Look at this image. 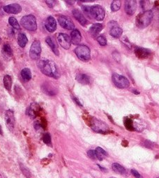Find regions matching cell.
<instances>
[{
    "instance_id": "1",
    "label": "cell",
    "mask_w": 159,
    "mask_h": 178,
    "mask_svg": "<svg viewBox=\"0 0 159 178\" xmlns=\"http://www.w3.org/2000/svg\"><path fill=\"white\" fill-rule=\"evenodd\" d=\"M38 67L43 74L47 76L53 77L54 79H58L59 77L58 69L56 64L52 61L42 59L38 62Z\"/></svg>"
},
{
    "instance_id": "2",
    "label": "cell",
    "mask_w": 159,
    "mask_h": 178,
    "mask_svg": "<svg viewBox=\"0 0 159 178\" xmlns=\"http://www.w3.org/2000/svg\"><path fill=\"white\" fill-rule=\"evenodd\" d=\"M83 11H85L88 16L92 17L98 21H101L105 18V11L99 5H94L92 6H82Z\"/></svg>"
},
{
    "instance_id": "3",
    "label": "cell",
    "mask_w": 159,
    "mask_h": 178,
    "mask_svg": "<svg viewBox=\"0 0 159 178\" xmlns=\"http://www.w3.org/2000/svg\"><path fill=\"white\" fill-rule=\"evenodd\" d=\"M153 18V13L151 11H146L139 14L136 18V24L138 27L143 29L150 24Z\"/></svg>"
},
{
    "instance_id": "4",
    "label": "cell",
    "mask_w": 159,
    "mask_h": 178,
    "mask_svg": "<svg viewBox=\"0 0 159 178\" xmlns=\"http://www.w3.org/2000/svg\"><path fill=\"white\" fill-rule=\"evenodd\" d=\"M21 25L24 29L31 31H34L37 29V24L36 18L32 15L24 16L20 20Z\"/></svg>"
},
{
    "instance_id": "5",
    "label": "cell",
    "mask_w": 159,
    "mask_h": 178,
    "mask_svg": "<svg viewBox=\"0 0 159 178\" xmlns=\"http://www.w3.org/2000/svg\"><path fill=\"white\" fill-rule=\"evenodd\" d=\"M75 53L77 57L83 61H87L90 59L91 52L90 48L85 45H78L75 49Z\"/></svg>"
},
{
    "instance_id": "6",
    "label": "cell",
    "mask_w": 159,
    "mask_h": 178,
    "mask_svg": "<svg viewBox=\"0 0 159 178\" xmlns=\"http://www.w3.org/2000/svg\"><path fill=\"white\" fill-rule=\"evenodd\" d=\"M91 127L94 132L101 134H106L109 132V127L107 125L96 118H92L91 120Z\"/></svg>"
},
{
    "instance_id": "7",
    "label": "cell",
    "mask_w": 159,
    "mask_h": 178,
    "mask_svg": "<svg viewBox=\"0 0 159 178\" xmlns=\"http://www.w3.org/2000/svg\"><path fill=\"white\" fill-rule=\"evenodd\" d=\"M112 78V81L115 86L119 88H126L129 86V81L126 77L122 76V75L114 73Z\"/></svg>"
},
{
    "instance_id": "8",
    "label": "cell",
    "mask_w": 159,
    "mask_h": 178,
    "mask_svg": "<svg viewBox=\"0 0 159 178\" xmlns=\"http://www.w3.org/2000/svg\"><path fill=\"white\" fill-rule=\"evenodd\" d=\"M41 53V43L39 41H35L32 43L29 50V56L32 59L38 60L40 58Z\"/></svg>"
},
{
    "instance_id": "9",
    "label": "cell",
    "mask_w": 159,
    "mask_h": 178,
    "mask_svg": "<svg viewBox=\"0 0 159 178\" xmlns=\"http://www.w3.org/2000/svg\"><path fill=\"white\" fill-rule=\"evenodd\" d=\"M57 40L60 45H61L64 49H65V50H69L70 47H71V38H70V37L67 35V34L63 33H59L57 36Z\"/></svg>"
},
{
    "instance_id": "10",
    "label": "cell",
    "mask_w": 159,
    "mask_h": 178,
    "mask_svg": "<svg viewBox=\"0 0 159 178\" xmlns=\"http://www.w3.org/2000/svg\"><path fill=\"white\" fill-rule=\"evenodd\" d=\"M4 120L6 125L10 131H12L15 125V117L13 111L11 110H7L5 113Z\"/></svg>"
},
{
    "instance_id": "11",
    "label": "cell",
    "mask_w": 159,
    "mask_h": 178,
    "mask_svg": "<svg viewBox=\"0 0 159 178\" xmlns=\"http://www.w3.org/2000/svg\"><path fill=\"white\" fill-rule=\"evenodd\" d=\"M58 22L62 27L66 29H73L75 28V25L73 22H72L71 18L68 16H62L58 18Z\"/></svg>"
},
{
    "instance_id": "12",
    "label": "cell",
    "mask_w": 159,
    "mask_h": 178,
    "mask_svg": "<svg viewBox=\"0 0 159 178\" xmlns=\"http://www.w3.org/2000/svg\"><path fill=\"white\" fill-rule=\"evenodd\" d=\"M110 24H111V27L110 28V34L112 36L116 38L121 37L123 32L122 28L117 24L116 22H110Z\"/></svg>"
},
{
    "instance_id": "13",
    "label": "cell",
    "mask_w": 159,
    "mask_h": 178,
    "mask_svg": "<svg viewBox=\"0 0 159 178\" xmlns=\"http://www.w3.org/2000/svg\"><path fill=\"white\" fill-rule=\"evenodd\" d=\"M3 10L9 14H18L21 12L22 7L18 4H11L4 6L3 7Z\"/></svg>"
},
{
    "instance_id": "14",
    "label": "cell",
    "mask_w": 159,
    "mask_h": 178,
    "mask_svg": "<svg viewBox=\"0 0 159 178\" xmlns=\"http://www.w3.org/2000/svg\"><path fill=\"white\" fill-rule=\"evenodd\" d=\"M125 11L129 16H132L135 13L136 9H137V2L135 0H130V1H125Z\"/></svg>"
},
{
    "instance_id": "15",
    "label": "cell",
    "mask_w": 159,
    "mask_h": 178,
    "mask_svg": "<svg viewBox=\"0 0 159 178\" xmlns=\"http://www.w3.org/2000/svg\"><path fill=\"white\" fill-rule=\"evenodd\" d=\"M45 26L47 31L50 33H52L57 29V22L55 19L52 16H49L47 18L45 22Z\"/></svg>"
},
{
    "instance_id": "16",
    "label": "cell",
    "mask_w": 159,
    "mask_h": 178,
    "mask_svg": "<svg viewBox=\"0 0 159 178\" xmlns=\"http://www.w3.org/2000/svg\"><path fill=\"white\" fill-rule=\"evenodd\" d=\"M71 41L73 45H79L82 40V36L79 30L74 29L71 33Z\"/></svg>"
},
{
    "instance_id": "17",
    "label": "cell",
    "mask_w": 159,
    "mask_h": 178,
    "mask_svg": "<svg viewBox=\"0 0 159 178\" xmlns=\"http://www.w3.org/2000/svg\"><path fill=\"white\" fill-rule=\"evenodd\" d=\"M42 90L48 95L53 96L57 94V89L52 84H50V83H48V84H46V83L43 84L42 86Z\"/></svg>"
},
{
    "instance_id": "18",
    "label": "cell",
    "mask_w": 159,
    "mask_h": 178,
    "mask_svg": "<svg viewBox=\"0 0 159 178\" xmlns=\"http://www.w3.org/2000/svg\"><path fill=\"white\" fill-rule=\"evenodd\" d=\"M73 17L79 22V23L81 25L85 26L87 23V21L85 17L83 16L82 13L80 11L77 10V9H74V10L73 11Z\"/></svg>"
},
{
    "instance_id": "19",
    "label": "cell",
    "mask_w": 159,
    "mask_h": 178,
    "mask_svg": "<svg viewBox=\"0 0 159 178\" xmlns=\"http://www.w3.org/2000/svg\"><path fill=\"white\" fill-rule=\"evenodd\" d=\"M39 107L37 104H32V105L28 107V109H26V113H27V115H29L31 118H34L37 116L38 113H39Z\"/></svg>"
},
{
    "instance_id": "20",
    "label": "cell",
    "mask_w": 159,
    "mask_h": 178,
    "mask_svg": "<svg viewBox=\"0 0 159 178\" xmlns=\"http://www.w3.org/2000/svg\"><path fill=\"white\" fill-rule=\"evenodd\" d=\"M45 42H46L47 44L48 45V46L50 47V49L52 50L53 53H54L55 55L57 56L59 55V52L57 45L56 43L54 42V41L53 40L52 38H51L50 36L47 37L46 39H45Z\"/></svg>"
},
{
    "instance_id": "21",
    "label": "cell",
    "mask_w": 159,
    "mask_h": 178,
    "mask_svg": "<svg viewBox=\"0 0 159 178\" xmlns=\"http://www.w3.org/2000/svg\"><path fill=\"white\" fill-rule=\"evenodd\" d=\"M135 55L139 58H145L149 56L150 51L142 47H136L135 49Z\"/></svg>"
},
{
    "instance_id": "22",
    "label": "cell",
    "mask_w": 159,
    "mask_h": 178,
    "mask_svg": "<svg viewBox=\"0 0 159 178\" xmlns=\"http://www.w3.org/2000/svg\"><path fill=\"white\" fill-rule=\"evenodd\" d=\"M76 80L82 84H90V77L85 74H77L76 75Z\"/></svg>"
},
{
    "instance_id": "23",
    "label": "cell",
    "mask_w": 159,
    "mask_h": 178,
    "mask_svg": "<svg viewBox=\"0 0 159 178\" xmlns=\"http://www.w3.org/2000/svg\"><path fill=\"white\" fill-rule=\"evenodd\" d=\"M94 151H95L96 159H98L101 161L103 160L105 157L107 156V152H106L103 148H101V147H96V149Z\"/></svg>"
},
{
    "instance_id": "24",
    "label": "cell",
    "mask_w": 159,
    "mask_h": 178,
    "mask_svg": "<svg viewBox=\"0 0 159 178\" xmlns=\"http://www.w3.org/2000/svg\"><path fill=\"white\" fill-rule=\"evenodd\" d=\"M28 42L27 37L26 35L23 33H20L18 34V43L20 45V47H24L26 46V43Z\"/></svg>"
},
{
    "instance_id": "25",
    "label": "cell",
    "mask_w": 159,
    "mask_h": 178,
    "mask_svg": "<svg viewBox=\"0 0 159 178\" xmlns=\"http://www.w3.org/2000/svg\"><path fill=\"white\" fill-rule=\"evenodd\" d=\"M112 170H114L115 173L118 174L124 175V174L126 173V169H125L122 165L118 164V163H114V164H112Z\"/></svg>"
},
{
    "instance_id": "26",
    "label": "cell",
    "mask_w": 159,
    "mask_h": 178,
    "mask_svg": "<svg viewBox=\"0 0 159 178\" xmlns=\"http://www.w3.org/2000/svg\"><path fill=\"white\" fill-rule=\"evenodd\" d=\"M21 77L24 81H29L30 79H32L31 70L27 68H24V69H22L21 71Z\"/></svg>"
},
{
    "instance_id": "27",
    "label": "cell",
    "mask_w": 159,
    "mask_h": 178,
    "mask_svg": "<svg viewBox=\"0 0 159 178\" xmlns=\"http://www.w3.org/2000/svg\"><path fill=\"white\" fill-rule=\"evenodd\" d=\"M4 86L6 90H10L11 89V86H12V78L9 75H5L4 77Z\"/></svg>"
},
{
    "instance_id": "28",
    "label": "cell",
    "mask_w": 159,
    "mask_h": 178,
    "mask_svg": "<svg viewBox=\"0 0 159 178\" xmlns=\"http://www.w3.org/2000/svg\"><path fill=\"white\" fill-rule=\"evenodd\" d=\"M103 29V25L101 24H94L90 27V31L93 34H97Z\"/></svg>"
},
{
    "instance_id": "29",
    "label": "cell",
    "mask_w": 159,
    "mask_h": 178,
    "mask_svg": "<svg viewBox=\"0 0 159 178\" xmlns=\"http://www.w3.org/2000/svg\"><path fill=\"white\" fill-rule=\"evenodd\" d=\"M3 53L8 57H11L13 56V51L10 45L9 44H4L2 48Z\"/></svg>"
},
{
    "instance_id": "30",
    "label": "cell",
    "mask_w": 159,
    "mask_h": 178,
    "mask_svg": "<svg viewBox=\"0 0 159 178\" xmlns=\"http://www.w3.org/2000/svg\"><path fill=\"white\" fill-rule=\"evenodd\" d=\"M9 23L11 26H12L13 28H14V29H20V26L18 22V20H17L16 19L14 18V17H11V18H9Z\"/></svg>"
},
{
    "instance_id": "31",
    "label": "cell",
    "mask_w": 159,
    "mask_h": 178,
    "mask_svg": "<svg viewBox=\"0 0 159 178\" xmlns=\"http://www.w3.org/2000/svg\"><path fill=\"white\" fill-rule=\"evenodd\" d=\"M124 122V125L127 130H130V131L134 130L133 122H132V121L130 120L129 118H125Z\"/></svg>"
},
{
    "instance_id": "32",
    "label": "cell",
    "mask_w": 159,
    "mask_h": 178,
    "mask_svg": "<svg viewBox=\"0 0 159 178\" xmlns=\"http://www.w3.org/2000/svg\"><path fill=\"white\" fill-rule=\"evenodd\" d=\"M121 1H118V0H115V1H113L111 4V10L113 11V12H115V11H117L120 9L121 7Z\"/></svg>"
},
{
    "instance_id": "33",
    "label": "cell",
    "mask_w": 159,
    "mask_h": 178,
    "mask_svg": "<svg viewBox=\"0 0 159 178\" xmlns=\"http://www.w3.org/2000/svg\"><path fill=\"white\" fill-rule=\"evenodd\" d=\"M20 169H21L22 173H23L24 175H25V177H27V178L31 177V173H30L29 170H28L27 168H26L25 166L23 165V164H20Z\"/></svg>"
},
{
    "instance_id": "34",
    "label": "cell",
    "mask_w": 159,
    "mask_h": 178,
    "mask_svg": "<svg viewBox=\"0 0 159 178\" xmlns=\"http://www.w3.org/2000/svg\"><path fill=\"white\" fill-rule=\"evenodd\" d=\"M43 141L45 144L50 145L51 143V136L49 133H45L43 136Z\"/></svg>"
},
{
    "instance_id": "35",
    "label": "cell",
    "mask_w": 159,
    "mask_h": 178,
    "mask_svg": "<svg viewBox=\"0 0 159 178\" xmlns=\"http://www.w3.org/2000/svg\"><path fill=\"white\" fill-rule=\"evenodd\" d=\"M97 41L101 46H105L107 45V40L103 36H98L97 38Z\"/></svg>"
},
{
    "instance_id": "36",
    "label": "cell",
    "mask_w": 159,
    "mask_h": 178,
    "mask_svg": "<svg viewBox=\"0 0 159 178\" xmlns=\"http://www.w3.org/2000/svg\"><path fill=\"white\" fill-rule=\"evenodd\" d=\"M87 155L88 157H90V159H96V154H95V151L92 150H90L88 151L87 152Z\"/></svg>"
},
{
    "instance_id": "37",
    "label": "cell",
    "mask_w": 159,
    "mask_h": 178,
    "mask_svg": "<svg viewBox=\"0 0 159 178\" xmlns=\"http://www.w3.org/2000/svg\"><path fill=\"white\" fill-rule=\"evenodd\" d=\"M131 173L133 175V176L136 178H143L142 177V176L137 171V170H135V169H132L131 170Z\"/></svg>"
},
{
    "instance_id": "38",
    "label": "cell",
    "mask_w": 159,
    "mask_h": 178,
    "mask_svg": "<svg viewBox=\"0 0 159 178\" xmlns=\"http://www.w3.org/2000/svg\"><path fill=\"white\" fill-rule=\"evenodd\" d=\"M45 3L48 4V6L50 8H53L54 6V4H55V1H45Z\"/></svg>"
},
{
    "instance_id": "39",
    "label": "cell",
    "mask_w": 159,
    "mask_h": 178,
    "mask_svg": "<svg viewBox=\"0 0 159 178\" xmlns=\"http://www.w3.org/2000/svg\"><path fill=\"white\" fill-rule=\"evenodd\" d=\"M34 127H35V129L37 130H41V128H42V125H41V124H40L39 122H37L34 124Z\"/></svg>"
},
{
    "instance_id": "40",
    "label": "cell",
    "mask_w": 159,
    "mask_h": 178,
    "mask_svg": "<svg viewBox=\"0 0 159 178\" xmlns=\"http://www.w3.org/2000/svg\"><path fill=\"white\" fill-rule=\"evenodd\" d=\"M73 100H74V101L76 102V103L77 104V105H80V107H82V104L80 103V101H79V100L77 99V98H73Z\"/></svg>"
},
{
    "instance_id": "41",
    "label": "cell",
    "mask_w": 159,
    "mask_h": 178,
    "mask_svg": "<svg viewBox=\"0 0 159 178\" xmlns=\"http://www.w3.org/2000/svg\"><path fill=\"white\" fill-rule=\"evenodd\" d=\"M98 167H99L100 168H101V170H103V171H104V172H106V171H107V170H107V169H106V168H103V167H101V166H100L99 165H98Z\"/></svg>"
},
{
    "instance_id": "42",
    "label": "cell",
    "mask_w": 159,
    "mask_h": 178,
    "mask_svg": "<svg viewBox=\"0 0 159 178\" xmlns=\"http://www.w3.org/2000/svg\"><path fill=\"white\" fill-rule=\"evenodd\" d=\"M132 92H133L134 93H135V95H139L140 94V92L137 91V90H132Z\"/></svg>"
},
{
    "instance_id": "43",
    "label": "cell",
    "mask_w": 159,
    "mask_h": 178,
    "mask_svg": "<svg viewBox=\"0 0 159 178\" xmlns=\"http://www.w3.org/2000/svg\"><path fill=\"white\" fill-rule=\"evenodd\" d=\"M66 3L70 4H73L75 3V1H66Z\"/></svg>"
},
{
    "instance_id": "44",
    "label": "cell",
    "mask_w": 159,
    "mask_h": 178,
    "mask_svg": "<svg viewBox=\"0 0 159 178\" xmlns=\"http://www.w3.org/2000/svg\"><path fill=\"white\" fill-rule=\"evenodd\" d=\"M0 134H1V135H2V134H3L2 129H1V125H0Z\"/></svg>"
},
{
    "instance_id": "45",
    "label": "cell",
    "mask_w": 159,
    "mask_h": 178,
    "mask_svg": "<svg viewBox=\"0 0 159 178\" xmlns=\"http://www.w3.org/2000/svg\"><path fill=\"white\" fill-rule=\"evenodd\" d=\"M0 43H1V38H0Z\"/></svg>"
},
{
    "instance_id": "46",
    "label": "cell",
    "mask_w": 159,
    "mask_h": 178,
    "mask_svg": "<svg viewBox=\"0 0 159 178\" xmlns=\"http://www.w3.org/2000/svg\"><path fill=\"white\" fill-rule=\"evenodd\" d=\"M110 178H115V177H110Z\"/></svg>"
},
{
    "instance_id": "47",
    "label": "cell",
    "mask_w": 159,
    "mask_h": 178,
    "mask_svg": "<svg viewBox=\"0 0 159 178\" xmlns=\"http://www.w3.org/2000/svg\"><path fill=\"white\" fill-rule=\"evenodd\" d=\"M157 178H158V177H157Z\"/></svg>"
}]
</instances>
